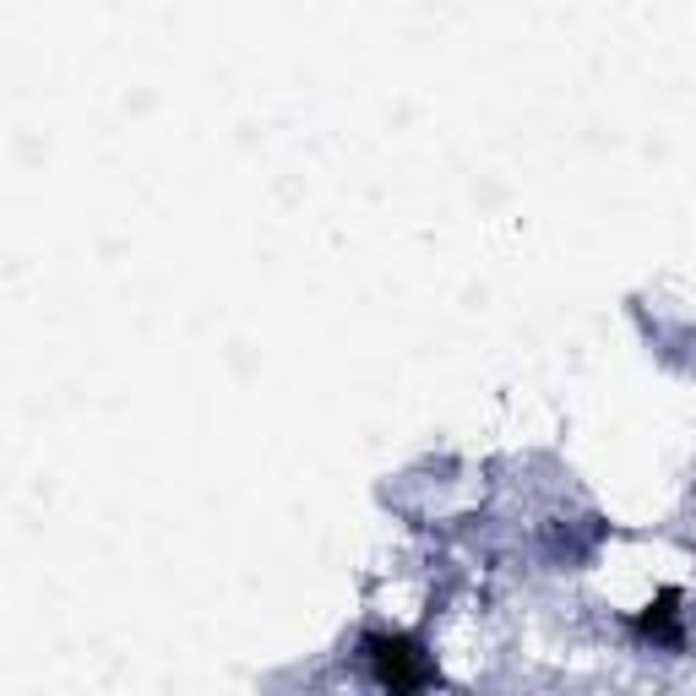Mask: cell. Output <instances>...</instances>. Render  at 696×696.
Returning <instances> with one entry per match:
<instances>
[{
	"label": "cell",
	"mask_w": 696,
	"mask_h": 696,
	"mask_svg": "<svg viewBox=\"0 0 696 696\" xmlns=\"http://www.w3.org/2000/svg\"><path fill=\"white\" fill-rule=\"evenodd\" d=\"M365 664H370L376 686H387V692H420L435 681L431 659L409 637H365Z\"/></svg>",
	"instance_id": "cell-1"
},
{
	"label": "cell",
	"mask_w": 696,
	"mask_h": 696,
	"mask_svg": "<svg viewBox=\"0 0 696 696\" xmlns=\"http://www.w3.org/2000/svg\"><path fill=\"white\" fill-rule=\"evenodd\" d=\"M670 605H675V599H659L653 615H642V620H637V631H642V637H653V642H681V631H675V620H670Z\"/></svg>",
	"instance_id": "cell-2"
}]
</instances>
